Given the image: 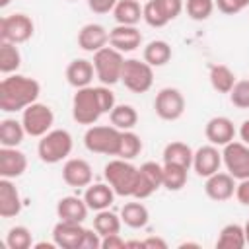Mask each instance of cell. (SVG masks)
<instances>
[{"label": "cell", "instance_id": "cell-1", "mask_svg": "<svg viewBox=\"0 0 249 249\" xmlns=\"http://www.w3.org/2000/svg\"><path fill=\"white\" fill-rule=\"evenodd\" d=\"M41 86L35 78L21 74H8L0 82V109L4 113L23 111L37 101Z\"/></svg>", "mask_w": 249, "mask_h": 249}, {"label": "cell", "instance_id": "cell-2", "mask_svg": "<svg viewBox=\"0 0 249 249\" xmlns=\"http://www.w3.org/2000/svg\"><path fill=\"white\" fill-rule=\"evenodd\" d=\"M103 177L113 187L115 195H119V196H132L134 185H136V179H138V167H134L130 163V160L117 158V160H113V161H109L105 165Z\"/></svg>", "mask_w": 249, "mask_h": 249}, {"label": "cell", "instance_id": "cell-3", "mask_svg": "<svg viewBox=\"0 0 249 249\" xmlns=\"http://www.w3.org/2000/svg\"><path fill=\"white\" fill-rule=\"evenodd\" d=\"M72 152V136L64 128H53L41 136L37 144V154L45 163H58L66 160Z\"/></svg>", "mask_w": 249, "mask_h": 249}, {"label": "cell", "instance_id": "cell-4", "mask_svg": "<svg viewBox=\"0 0 249 249\" xmlns=\"http://www.w3.org/2000/svg\"><path fill=\"white\" fill-rule=\"evenodd\" d=\"M121 132L113 124H91L84 134V146L93 154L117 156L121 144Z\"/></svg>", "mask_w": 249, "mask_h": 249}, {"label": "cell", "instance_id": "cell-5", "mask_svg": "<svg viewBox=\"0 0 249 249\" xmlns=\"http://www.w3.org/2000/svg\"><path fill=\"white\" fill-rule=\"evenodd\" d=\"M123 53L113 49V47H103L101 51L93 53V68H95V78L103 86H113L121 82L123 74Z\"/></svg>", "mask_w": 249, "mask_h": 249}, {"label": "cell", "instance_id": "cell-6", "mask_svg": "<svg viewBox=\"0 0 249 249\" xmlns=\"http://www.w3.org/2000/svg\"><path fill=\"white\" fill-rule=\"evenodd\" d=\"M103 115L99 97H97V89L88 86V88H80L76 89L74 97H72V117L78 124H95L97 119Z\"/></svg>", "mask_w": 249, "mask_h": 249}, {"label": "cell", "instance_id": "cell-7", "mask_svg": "<svg viewBox=\"0 0 249 249\" xmlns=\"http://www.w3.org/2000/svg\"><path fill=\"white\" fill-rule=\"evenodd\" d=\"M121 82L132 93H146L154 84V70L146 60L128 58L123 64Z\"/></svg>", "mask_w": 249, "mask_h": 249}, {"label": "cell", "instance_id": "cell-8", "mask_svg": "<svg viewBox=\"0 0 249 249\" xmlns=\"http://www.w3.org/2000/svg\"><path fill=\"white\" fill-rule=\"evenodd\" d=\"M21 123H23V128L29 136H35V138H41L45 136L49 130H53V123H54V113L49 105L45 103H31L29 107L23 109V115H21Z\"/></svg>", "mask_w": 249, "mask_h": 249}, {"label": "cell", "instance_id": "cell-9", "mask_svg": "<svg viewBox=\"0 0 249 249\" xmlns=\"http://www.w3.org/2000/svg\"><path fill=\"white\" fill-rule=\"evenodd\" d=\"M33 19L27 14H10L0 19V41L14 45L25 43L33 37Z\"/></svg>", "mask_w": 249, "mask_h": 249}, {"label": "cell", "instance_id": "cell-10", "mask_svg": "<svg viewBox=\"0 0 249 249\" xmlns=\"http://www.w3.org/2000/svg\"><path fill=\"white\" fill-rule=\"evenodd\" d=\"M222 163L226 165L228 173L237 181L249 179V146L245 142L231 140L222 150Z\"/></svg>", "mask_w": 249, "mask_h": 249}, {"label": "cell", "instance_id": "cell-11", "mask_svg": "<svg viewBox=\"0 0 249 249\" xmlns=\"http://www.w3.org/2000/svg\"><path fill=\"white\" fill-rule=\"evenodd\" d=\"M154 109L161 121H177L185 113V97L177 88H163L156 95Z\"/></svg>", "mask_w": 249, "mask_h": 249}, {"label": "cell", "instance_id": "cell-12", "mask_svg": "<svg viewBox=\"0 0 249 249\" xmlns=\"http://www.w3.org/2000/svg\"><path fill=\"white\" fill-rule=\"evenodd\" d=\"M84 233H86V228L80 222L58 220V224L53 228V241L56 243V247H62V249H80Z\"/></svg>", "mask_w": 249, "mask_h": 249}, {"label": "cell", "instance_id": "cell-13", "mask_svg": "<svg viewBox=\"0 0 249 249\" xmlns=\"http://www.w3.org/2000/svg\"><path fill=\"white\" fill-rule=\"evenodd\" d=\"M222 165V152L214 144L200 146L193 156V169L200 177H210L216 171H220Z\"/></svg>", "mask_w": 249, "mask_h": 249}, {"label": "cell", "instance_id": "cell-14", "mask_svg": "<svg viewBox=\"0 0 249 249\" xmlns=\"http://www.w3.org/2000/svg\"><path fill=\"white\" fill-rule=\"evenodd\" d=\"M204 193L210 200H216V202L230 200L235 195V177H231L230 173L216 171L214 175L206 177Z\"/></svg>", "mask_w": 249, "mask_h": 249}, {"label": "cell", "instance_id": "cell-15", "mask_svg": "<svg viewBox=\"0 0 249 249\" xmlns=\"http://www.w3.org/2000/svg\"><path fill=\"white\" fill-rule=\"evenodd\" d=\"M62 179L70 187H78V189L88 187L91 185V179H93L91 165L82 158H70L62 165Z\"/></svg>", "mask_w": 249, "mask_h": 249}, {"label": "cell", "instance_id": "cell-16", "mask_svg": "<svg viewBox=\"0 0 249 249\" xmlns=\"http://www.w3.org/2000/svg\"><path fill=\"white\" fill-rule=\"evenodd\" d=\"M142 33L136 29V25H115L109 31V45L121 53H132L140 47Z\"/></svg>", "mask_w": 249, "mask_h": 249}, {"label": "cell", "instance_id": "cell-17", "mask_svg": "<svg viewBox=\"0 0 249 249\" xmlns=\"http://www.w3.org/2000/svg\"><path fill=\"white\" fill-rule=\"evenodd\" d=\"M25 169H27V158L23 152H19L18 148H8V146L0 148V177L16 179L23 175Z\"/></svg>", "mask_w": 249, "mask_h": 249}, {"label": "cell", "instance_id": "cell-18", "mask_svg": "<svg viewBox=\"0 0 249 249\" xmlns=\"http://www.w3.org/2000/svg\"><path fill=\"white\" fill-rule=\"evenodd\" d=\"M109 43V31L101 23H86L78 31V45L88 53H97Z\"/></svg>", "mask_w": 249, "mask_h": 249}, {"label": "cell", "instance_id": "cell-19", "mask_svg": "<svg viewBox=\"0 0 249 249\" xmlns=\"http://www.w3.org/2000/svg\"><path fill=\"white\" fill-rule=\"evenodd\" d=\"M206 140L214 146H226L235 138V126L228 117H212L204 126Z\"/></svg>", "mask_w": 249, "mask_h": 249}, {"label": "cell", "instance_id": "cell-20", "mask_svg": "<svg viewBox=\"0 0 249 249\" xmlns=\"http://www.w3.org/2000/svg\"><path fill=\"white\" fill-rule=\"evenodd\" d=\"M21 212V196L12 179H0V216L14 218Z\"/></svg>", "mask_w": 249, "mask_h": 249}, {"label": "cell", "instance_id": "cell-21", "mask_svg": "<svg viewBox=\"0 0 249 249\" xmlns=\"http://www.w3.org/2000/svg\"><path fill=\"white\" fill-rule=\"evenodd\" d=\"M95 68L93 62L86 60V58H74L68 66H66V80L72 88L80 89V88H88L93 80Z\"/></svg>", "mask_w": 249, "mask_h": 249}, {"label": "cell", "instance_id": "cell-22", "mask_svg": "<svg viewBox=\"0 0 249 249\" xmlns=\"http://www.w3.org/2000/svg\"><path fill=\"white\" fill-rule=\"evenodd\" d=\"M115 198V191L109 183H95V185H88L86 193H84V200L88 204L89 210H105L113 204Z\"/></svg>", "mask_w": 249, "mask_h": 249}, {"label": "cell", "instance_id": "cell-23", "mask_svg": "<svg viewBox=\"0 0 249 249\" xmlns=\"http://www.w3.org/2000/svg\"><path fill=\"white\" fill-rule=\"evenodd\" d=\"M88 204L84 198L78 196H64L56 204V216L58 220H68V222H84L88 218Z\"/></svg>", "mask_w": 249, "mask_h": 249}, {"label": "cell", "instance_id": "cell-24", "mask_svg": "<svg viewBox=\"0 0 249 249\" xmlns=\"http://www.w3.org/2000/svg\"><path fill=\"white\" fill-rule=\"evenodd\" d=\"M113 18L117 25H136L142 19V8L138 0H119L113 8Z\"/></svg>", "mask_w": 249, "mask_h": 249}, {"label": "cell", "instance_id": "cell-25", "mask_svg": "<svg viewBox=\"0 0 249 249\" xmlns=\"http://www.w3.org/2000/svg\"><path fill=\"white\" fill-rule=\"evenodd\" d=\"M193 156L195 152L191 150L189 144L185 142H169L163 148V163H175V165H183V167H191L193 165Z\"/></svg>", "mask_w": 249, "mask_h": 249}, {"label": "cell", "instance_id": "cell-26", "mask_svg": "<svg viewBox=\"0 0 249 249\" xmlns=\"http://www.w3.org/2000/svg\"><path fill=\"white\" fill-rule=\"evenodd\" d=\"M245 230L239 224H228L220 230V235L216 239L218 249H241L245 247Z\"/></svg>", "mask_w": 249, "mask_h": 249}, {"label": "cell", "instance_id": "cell-27", "mask_svg": "<svg viewBox=\"0 0 249 249\" xmlns=\"http://www.w3.org/2000/svg\"><path fill=\"white\" fill-rule=\"evenodd\" d=\"M121 220L124 226H128L132 230H140L148 224L150 212L142 202H126L121 208Z\"/></svg>", "mask_w": 249, "mask_h": 249}, {"label": "cell", "instance_id": "cell-28", "mask_svg": "<svg viewBox=\"0 0 249 249\" xmlns=\"http://www.w3.org/2000/svg\"><path fill=\"white\" fill-rule=\"evenodd\" d=\"M25 134H27V132H25L21 121L4 119V121L0 123V144H2V146L18 148V146L23 142V136H25Z\"/></svg>", "mask_w": 249, "mask_h": 249}, {"label": "cell", "instance_id": "cell-29", "mask_svg": "<svg viewBox=\"0 0 249 249\" xmlns=\"http://www.w3.org/2000/svg\"><path fill=\"white\" fill-rule=\"evenodd\" d=\"M208 78H210L212 88L218 93H230L231 88H233V84L237 82L235 80V74L226 64H212L210 66V72H208Z\"/></svg>", "mask_w": 249, "mask_h": 249}, {"label": "cell", "instance_id": "cell-30", "mask_svg": "<svg viewBox=\"0 0 249 249\" xmlns=\"http://www.w3.org/2000/svg\"><path fill=\"white\" fill-rule=\"evenodd\" d=\"M144 60L154 68V66H163L171 60V47L167 41H161V39H156V41H150L146 47H144Z\"/></svg>", "mask_w": 249, "mask_h": 249}, {"label": "cell", "instance_id": "cell-31", "mask_svg": "<svg viewBox=\"0 0 249 249\" xmlns=\"http://www.w3.org/2000/svg\"><path fill=\"white\" fill-rule=\"evenodd\" d=\"M109 119H111V124L119 130H132L138 123V113L132 105H115L113 111L109 113Z\"/></svg>", "mask_w": 249, "mask_h": 249}, {"label": "cell", "instance_id": "cell-32", "mask_svg": "<svg viewBox=\"0 0 249 249\" xmlns=\"http://www.w3.org/2000/svg\"><path fill=\"white\" fill-rule=\"evenodd\" d=\"M121 224H123L121 216H117V214L111 212L109 208L99 210V212L95 214V218H93V230H95L101 237L111 235V233H119V231H121Z\"/></svg>", "mask_w": 249, "mask_h": 249}, {"label": "cell", "instance_id": "cell-33", "mask_svg": "<svg viewBox=\"0 0 249 249\" xmlns=\"http://www.w3.org/2000/svg\"><path fill=\"white\" fill-rule=\"evenodd\" d=\"M142 19L150 25V27H163L167 25L171 19L161 4V0H148L142 8Z\"/></svg>", "mask_w": 249, "mask_h": 249}, {"label": "cell", "instance_id": "cell-34", "mask_svg": "<svg viewBox=\"0 0 249 249\" xmlns=\"http://www.w3.org/2000/svg\"><path fill=\"white\" fill-rule=\"evenodd\" d=\"M21 64V54L14 43L0 41V72L2 74H12L19 68Z\"/></svg>", "mask_w": 249, "mask_h": 249}, {"label": "cell", "instance_id": "cell-35", "mask_svg": "<svg viewBox=\"0 0 249 249\" xmlns=\"http://www.w3.org/2000/svg\"><path fill=\"white\" fill-rule=\"evenodd\" d=\"M189 167L175 165V163H163V187L167 191H181L187 183Z\"/></svg>", "mask_w": 249, "mask_h": 249}, {"label": "cell", "instance_id": "cell-36", "mask_svg": "<svg viewBox=\"0 0 249 249\" xmlns=\"http://www.w3.org/2000/svg\"><path fill=\"white\" fill-rule=\"evenodd\" d=\"M140 152H142V140H140V136L136 132H132V130H123L121 132V144H119L117 158L134 160Z\"/></svg>", "mask_w": 249, "mask_h": 249}, {"label": "cell", "instance_id": "cell-37", "mask_svg": "<svg viewBox=\"0 0 249 249\" xmlns=\"http://www.w3.org/2000/svg\"><path fill=\"white\" fill-rule=\"evenodd\" d=\"M6 245L10 249H29L33 245L31 231L25 226H14V228H10V231L6 235Z\"/></svg>", "mask_w": 249, "mask_h": 249}, {"label": "cell", "instance_id": "cell-38", "mask_svg": "<svg viewBox=\"0 0 249 249\" xmlns=\"http://www.w3.org/2000/svg\"><path fill=\"white\" fill-rule=\"evenodd\" d=\"M214 0H187L185 2V10L189 14L191 19L195 21H204L212 16L214 12Z\"/></svg>", "mask_w": 249, "mask_h": 249}, {"label": "cell", "instance_id": "cell-39", "mask_svg": "<svg viewBox=\"0 0 249 249\" xmlns=\"http://www.w3.org/2000/svg\"><path fill=\"white\" fill-rule=\"evenodd\" d=\"M230 101L237 109H249V80H237L230 91Z\"/></svg>", "mask_w": 249, "mask_h": 249}, {"label": "cell", "instance_id": "cell-40", "mask_svg": "<svg viewBox=\"0 0 249 249\" xmlns=\"http://www.w3.org/2000/svg\"><path fill=\"white\" fill-rule=\"evenodd\" d=\"M140 171H142L158 189L163 187V165H160V163H156V161H146V163L140 165Z\"/></svg>", "mask_w": 249, "mask_h": 249}, {"label": "cell", "instance_id": "cell-41", "mask_svg": "<svg viewBox=\"0 0 249 249\" xmlns=\"http://www.w3.org/2000/svg\"><path fill=\"white\" fill-rule=\"evenodd\" d=\"M214 4L218 6V10L222 14L233 16V14H239L241 10H245L249 6V0H214Z\"/></svg>", "mask_w": 249, "mask_h": 249}, {"label": "cell", "instance_id": "cell-42", "mask_svg": "<svg viewBox=\"0 0 249 249\" xmlns=\"http://www.w3.org/2000/svg\"><path fill=\"white\" fill-rule=\"evenodd\" d=\"M95 89H97V97H99V103H101L103 113H111L113 107L117 105V103H115V93L109 89V86H103V84L97 86Z\"/></svg>", "mask_w": 249, "mask_h": 249}, {"label": "cell", "instance_id": "cell-43", "mask_svg": "<svg viewBox=\"0 0 249 249\" xmlns=\"http://www.w3.org/2000/svg\"><path fill=\"white\" fill-rule=\"evenodd\" d=\"M119 0H88V6L93 14H109L117 6Z\"/></svg>", "mask_w": 249, "mask_h": 249}, {"label": "cell", "instance_id": "cell-44", "mask_svg": "<svg viewBox=\"0 0 249 249\" xmlns=\"http://www.w3.org/2000/svg\"><path fill=\"white\" fill-rule=\"evenodd\" d=\"M101 247V235L95 230H86L80 249H99Z\"/></svg>", "mask_w": 249, "mask_h": 249}, {"label": "cell", "instance_id": "cell-45", "mask_svg": "<svg viewBox=\"0 0 249 249\" xmlns=\"http://www.w3.org/2000/svg\"><path fill=\"white\" fill-rule=\"evenodd\" d=\"M121 247H126V241L119 233H111V235L101 237V249H121Z\"/></svg>", "mask_w": 249, "mask_h": 249}, {"label": "cell", "instance_id": "cell-46", "mask_svg": "<svg viewBox=\"0 0 249 249\" xmlns=\"http://www.w3.org/2000/svg\"><path fill=\"white\" fill-rule=\"evenodd\" d=\"M235 196L243 206H249V179H241L239 185H235Z\"/></svg>", "mask_w": 249, "mask_h": 249}, {"label": "cell", "instance_id": "cell-47", "mask_svg": "<svg viewBox=\"0 0 249 249\" xmlns=\"http://www.w3.org/2000/svg\"><path fill=\"white\" fill-rule=\"evenodd\" d=\"M142 247H160V249H165L167 243L161 237H148V239L142 241Z\"/></svg>", "mask_w": 249, "mask_h": 249}, {"label": "cell", "instance_id": "cell-48", "mask_svg": "<svg viewBox=\"0 0 249 249\" xmlns=\"http://www.w3.org/2000/svg\"><path fill=\"white\" fill-rule=\"evenodd\" d=\"M239 136H241V142H245V144L249 146V119L241 123V126H239Z\"/></svg>", "mask_w": 249, "mask_h": 249}, {"label": "cell", "instance_id": "cell-49", "mask_svg": "<svg viewBox=\"0 0 249 249\" xmlns=\"http://www.w3.org/2000/svg\"><path fill=\"white\" fill-rule=\"evenodd\" d=\"M243 230H245V241H247V245H249V220L245 222V226H243Z\"/></svg>", "mask_w": 249, "mask_h": 249}, {"label": "cell", "instance_id": "cell-50", "mask_svg": "<svg viewBox=\"0 0 249 249\" xmlns=\"http://www.w3.org/2000/svg\"><path fill=\"white\" fill-rule=\"evenodd\" d=\"M10 2H12V0H0V8H6Z\"/></svg>", "mask_w": 249, "mask_h": 249}, {"label": "cell", "instance_id": "cell-51", "mask_svg": "<svg viewBox=\"0 0 249 249\" xmlns=\"http://www.w3.org/2000/svg\"><path fill=\"white\" fill-rule=\"evenodd\" d=\"M70 2H74V0H70Z\"/></svg>", "mask_w": 249, "mask_h": 249}]
</instances>
